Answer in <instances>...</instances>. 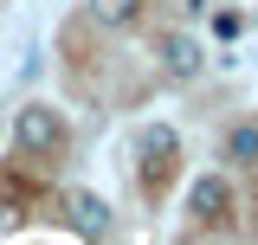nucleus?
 <instances>
[{"instance_id": "obj_6", "label": "nucleus", "mask_w": 258, "mask_h": 245, "mask_svg": "<svg viewBox=\"0 0 258 245\" xmlns=\"http://www.w3.org/2000/svg\"><path fill=\"white\" fill-rule=\"evenodd\" d=\"M136 149H142V155H174V129H168V122L142 129V136H136Z\"/></svg>"}, {"instance_id": "obj_7", "label": "nucleus", "mask_w": 258, "mask_h": 245, "mask_svg": "<svg viewBox=\"0 0 258 245\" xmlns=\"http://www.w3.org/2000/svg\"><path fill=\"white\" fill-rule=\"evenodd\" d=\"M226 149H232V161H258V122H239Z\"/></svg>"}, {"instance_id": "obj_1", "label": "nucleus", "mask_w": 258, "mask_h": 245, "mask_svg": "<svg viewBox=\"0 0 258 245\" xmlns=\"http://www.w3.org/2000/svg\"><path fill=\"white\" fill-rule=\"evenodd\" d=\"M13 142H20L26 155H58L64 149V116L52 110V103H26L20 122H13Z\"/></svg>"}, {"instance_id": "obj_5", "label": "nucleus", "mask_w": 258, "mask_h": 245, "mask_svg": "<svg viewBox=\"0 0 258 245\" xmlns=\"http://www.w3.org/2000/svg\"><path fill=\"white\" fill-rule=\"evenodd\" d=\"M91 20L97 26H129L136 20V0H91Z\"/></svg>"}, {"instance_id": "obj_4", "label": "nucleus", "mask_w": 258, "mask_h": 245, "mask_svg": "<svg viewBox=\"0 0 258 245\" xmlns=\"http://www.w3.org/2000/svg\"><path fill=\"white\" fill-rule=\"evenodd\" d=\"M187 207H194V219H220L226 207H232V187H226L220 174H200L194 194H187Z\"/></svg>"}, {"instance_id": "obj_3", "label": "nucleus", "mask_w": 258, "mask_h": 245, "mask_svg": "<svg viewBox=\"0 0 258 245\" xmlns=\"http://www.w3.org/2000/svg\"><path fill=\"white\" fill-rule=\"evenodd\" d=\"M155 58H161V71H168L174 84H187V78H200L207 52H200V39H187V32H168V39L155 45Z\"/></svg>"}, {"instance_id": "obj_2", "label": "nucleus", "mask_w": 258, "mask_h": 245, "mask_svg": "<svg viewBox=\"0 0 258 245\" xmlns=\"http://www.w3.org/2000/svg\"><path fill=\"white\" fill-rule=\"evenodd\" d=\"M64 226H71L78 239H110V226H116V219H110V200H103V194L71 187V194H64Z\"/></svg>"}]
</instances>
